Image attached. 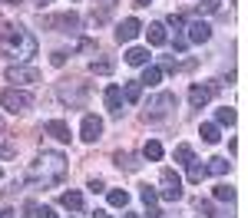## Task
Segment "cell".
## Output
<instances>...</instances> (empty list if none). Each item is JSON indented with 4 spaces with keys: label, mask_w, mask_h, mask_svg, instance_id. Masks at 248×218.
<instances>
[{
    "label": "cell",
    "mask_w": 248,
    "mask_h": 218,
    "mask_svg": "<svg viewBox=\"0 0 248 218\" xmlns=\"http://www.w3.org/2000/svg\"><path fill=\"white\" fill-rule=\"evenodd\" d=\"M0 53L10 59H17V63H27V59L37 57V37L27 30V27H3L0 30Z\"/></svg>",
    "instance_id": "cell-1"
},
{
    "label": "cell",
    "mask_w": 248,
    "mask_h": 218,
    "mask_svg": "<svg viewBox=\"0 0 248 218\" xmlns=\"http://www.w3.org/2000/svg\"><path fill=\"white\" fill-rule=\"evenodd\" d=\"M66 178V159L60 152H40L30 169H27V182L30 185H57Z\"/></svg>",
    "instance_id": "cell-2"
},
{
    "label": "cell",
    "mask_w": 248,
    "mask_h": 218,
    "mask_svg": "<svg viewBox=\"0 0 248 218\" xmlns=\"http://www.w3.org/2000/svg\"><path fill=\"white\" fill-rule=\"evenodd\" d=\"M0 106H3L7 113H14V116H17V113H30V109H33V96H30L27 89H17V86H14V89H3V93H0Z\"/></svg>",
    "instance_id": "cell-3"
},
{
    "label": "cell",
    "mask_w": 248,
    "mask_h": 218,
    "mask_svg": "<svg viewBox=\"0 0 248 218\" xmlns=\"http://www.w3.org/2000/svg\"><path fill=\"white\" fill-rule=\"evenodd\" d=\"M57 93H60V99H63L66 106L79 109V106L86 102V83H79V79H63Z\"/></svg>",
    "instance_id": "cell-4"
},
{
    "label": "cell",
    "mask_w": 248,
    "mask_h": 218,
    "mask_svg": "<svg viewBox=\"0 0 248 218\" xmlns=\"http://www.w3.org/2000/svg\"><path fill=\"white\" fill-rule=\"evenodd\" d=\"M172 109H175V96L172 93H159V96L149 102V109H146V122H162L166 116H172Z\"/></svg>",
    "instance_id": "cell-5"
},
{
    "label": "cell",
    "mask_w": 248,
    "mask_h": 218,
    "mask_svg": "<svg viewBox=\"0 0 248 218\" xmlns=\"http://www.w3.org/2000/svg\"><path fill=\"white\" fill-rule=\"evenodd\" d=\"M162 189H159V195L166 198V202H179L182 198V178L175 175V169H162Z\"/></svg>",
    "instance_id": "cell-6"
},
{
    "label": "cell",
    "mask_w": 248,
    "mask_h": 218,
    "mask_svg": "<svg viewBox=\"0 0 248 218\" xmlns=\"http://www.w3.org/2000/svg\"><path fill=\"white\" fill-rule=\"evenodd\" d=\"M7 79L10 83H20V86H30V83H40V70L17 63V66H7Z\"/></svg>",
    "instance_id": "cell-7"
},
{
    "label": "cell",
    "mask_w": 248,
    "mask_h": 218,
    "mask_svg": "<svg viewBox=\"0 0 248 218\" xmlns=\"http://www.w3.org/2000/svg\"><path fill=\"white\" fill-rule=\"evenodd\" d=\"M215 93H218V83H209V86H199V83H195V86L189 89V106L192 109H202V106L212 102Z\"/></svg>",
    "instance_id": "cell-8"
},
{
    "label": "cell",
    "mask_w": 248,
    "mask_h": 218,
    "mask_svg": "<svg viewBox=\"0 0 248 218\" xmlns=\"http://www.w3.org/2000/svg\"><path fill=\"white\" fill-rule=\"evenodd\" d=\"M43 27L46 30H63V33H73L79 27L77 14H57V17H43Z\"/></svg>",
    "instance_id": "cell-9"
},
{
    "label": "cell",
    "mask_w": 248,
    "mask_h": 218,
    "mask_svg": "<svg viewBox=\"0 0 248 218\" xmlns=\"http://www.w3.org/2000/svg\"><path fill=\"white\" fill-rule=\"evenodd\" d=\"M99 136H103V119H99V116H83L79 139H83V142H96Z\"/></svg>",
    "instance_id": "cell-10"
},
{
    "label": "cell",
    "mask_w": 248,
    "mask_h": 218,
    "mask_svg": "<svg viewBox=\"0 0 248 218\" xmlns=\"http://www.w3.org/2000/svg\"><path fill=\"white\" fill-rule=\"evenodd\" d=\"M139 30H142V23H139L136 17H126L119 27H116V40H119V43H129V40L139 37Z\"/></svg>",
    "instance_id": "cell-11"
},
{
    "label": "cell",
    "mask_w": 248,
    "mask_h": 218,
    "mask_svg": "<svg viewBox=\"0 0 248 218\" xmlns=\"http://www.w3.org/2000/svg\"><path fill=\"white\" fill-rule=\"evenodd\" d=\"M186 30H189V33H186V40H189V43H205V40L212 37V27L205 23V20H192Z\"/></svg>",
    "instance_id": "cell-12"
},
{
    "label": "cell",
    "mask_w": 248,
    "mask_h": 218,
    "mask_svg": "<svg viewBox=\"0 0 248 218\" xmlns=\"http://www.w3.org/2000/svg\"><path fill=\"white\" fill-rule=\"evenodd\" d=\"M103 99H106V109H109L113 116H119V113H123V89H119V86H106Z\"/></svg>",
    "instance_id": "cell-13"
},
{
    "label": "cell",
    "mask_w": 248,
    "mask_h": 218,
    "mask_svg": "<svg viewBox=\"0 0 248 218\" xmlns=\"http://www.w3.org/2000/svg\"><path fill=\"white\" fill-rule=\"evenodd\" d=\"M146 37H149V43H153V46H166V43H169L166 23H149V27H146Z\"/></svg>",
    "instance_id": "cell-14"
},
{
    "label": "cell",
    "mask_w": 248,
    "mask_h": 218,
    "mask_svg": "<svg viewBox=\"0 0 248 218\" xmlns=\"http://www.w3.org/2000/svg\"><path fill=\"white\" fill-rule=\"evenodd\" d=\"M60 205L70 208V212H83V192H77V189L63 192V195H60Z\"/></svg>",
    "instance_id": "cell-15"
},
{
    "label": "cell",
    "mask_w": 248,
    "mask_h": 218,
    "mask_svg": "<svg viewBox=\"0 0 248 218\" xmlns=\"http://www.w3.org/2000/svg\"><path fill=\"white\" fill-rule=\"evenodd\" d=\"M46 132L53 139H60V142H70V126H66L63 119H50V122H46Z\"/></svg>",
    "instance_id": "cell-16"
},
{
    "label": "cell",
    "mask_w": 248,
    "mask_h": 218,
    "mask_svg": "<svg viewBox=\"0 0 248 218\" xmlns=\"http://www.w3.org/2000/svg\"><path fill=\"white\" fill-rule=\"evenodd\" d=\"M126 63H129V66H146V63H149V50L129 46V50H126Z\"/></svg>",
    "instance_id": "cell-17"
},
{
    "label": "cell",
    "mask_w": 248,
    "mask_h": 218,
    "mask_svg": "<svg viewBox=\"0 0 248 218\" xmlns=\"http://www.w3.org/2000/svg\"><path fill=\"white\" fill-rule=\"evenodd\" d=\"M116 165L119 169H126V172H136L139 169V156H133V152H116Z\"/></svg>",
    "instance_id": "cell-18"
},
{
    "label": "cell",
    "mask_w": 248,
    "mask_h": 218,
    "mask_svg": "<svg viewBox=\"0 0 248 218\" xmlns=\"http://www.w3.org/2000/svg\"><path fill=\"white\" fill-rule=\"evenodd\" d=\"M205 175H209L205 162H195V159H192V162H189V182H192V185H199V182H202Z\"/></svg>",
    "instance_id": "cell-19"
},
{
    "label": "cell",
    "mask_w": 248,
    "mask_h": 218,
    "mask_svg": "<svg viewBox=\"0 0 248 218\" xmlns=\"http://www.w3.org/2000/svg\"><path fill=\"white\" fill-rule=\"evenodd\" d=\"M205 169H209L212 175H225V172L232 169V162H229V159H222V156H215V159H209V165H205Z\"/></svg>",
    "instance_id": "cell-20"
},
{
    "label": "cell",
    "mask_w": 248,
    "mask_h": 218,
    "mask_svg": "<svg viewBox=\"0 0 248 218\" xmlns=\"http://www.w3.org/2000/svg\"><path fill=\"white\" fill-rule=\"evenodd\" d=\"M123 96H126V102H139V96H142V83L139 79H133V83H126V89H123Z\"/></svg>",
    "instance_id": "cell-21"
},
{
    "label": "cell",
    "mask_w": 248,
    "mask_h": 218,
    "mask_svg": "<svg viewBox=\"0 0 248 218\" xmlns=\"http://www.w3.org/2000/svg\"><path fill=\"white\" fill-rule=\"evenodd\" d=\"M113 59H93V63H90V73H96V76H109V73H113Z\"/></svg>",
    "instance_id": "cell-22"
},
{
    "label": "cell",
    "mask_w": 248,
    "mask_h": 218,
    "mask_svg": "<svg viewBox=\"0 0 248 218\" xmlns=\"http://www.w3.org/2000/svg\"><path fill=\"white\" fill-rule=\"evenodd\" d=\"M109 205L126 208V205H129V192H126V189H113V192H109Z\"/></svg>",
    "instance_id": "cell-23"
},
{
    "label": "cell",
    "mask_w": 248,
    "mask_h": 218,
    "mask_svg": "<svg viewBox=\"0 0 248 218\" xmlns=\"http://www.w3.org/2000/svg\"><path fill=\"white\" fill-rule=\"evenodd\" d=\"M159 79H162V70H159V66H146V73H142L139 83H142V86H155Z\"/></svg>",
    "instance_id": "cell-24"
},
{
    "label": "cell",
    "mask_w": 248,
    "mask_h": 218,
    "mask_svg": "<svg viewBox=\"0 0 248 218\" xmlns=\"http://www.w3.org/2000/svg\"><path fill=\"white\" fill-rule=\"evenodd\" d=\"M199 136L205 139V142H218V126H215V122H202V129H199Z\"/></svg>",
    "instance_id": "cell-25"
},
{
    "label": "cell",
    "mask_w": 248,
    "mask_h": 218,
    "mask_svg": "<svg viewBox=\"0 0 248 218\" xmlns=\"http://www.w3.org/2000/svg\"><path fill=\"white\" fill-rule=\"evenodd\" d=\"M142 156L149 159V162H159V159H162V145H159V142H146V149H142Z\"/></svg>",
    "instance_id": "cell-26"
},
{
    "label": "cell",
    "mask_w": 248,
    "mask_h": 218,
    "mask_svg": "<svg viewBox=\"0 0 248 218\" xmlns=\"http://www.w3.org/2000/svg\"><path fill=\"white\" fill-rule=\"evenodd\" d=\"M175 162H179V165H189L192 162V145H186V142L175 145Z\"/></svg>",
    "instance_id": "cell-27"
},
{
    "label": "cell",
    "mask_w": 248,
    "mask_h": 218,
    "mask_svg": "<svg viewBox=\"0 0 248 218\" xmlns=\"http://www.w3.org/2000/svg\"><path fill=\"white\" fill-rule=\"evenodd\" d=\"M215 198H218V202H235V189L222 182V185H215Z\"/></svg>",
    "instance_id": "cell-28"
},
{
    "label": "cell",
    "mask_w": 248,
    "mask_h": 218,
    "mask_svg": "<svg viewBox=\"0 0 248 218\" xmlns=\"http://www.w3.org/2000/svg\"><path fill=\"white\" fill-rule=\"evenodd\" d=\"M215 119H218V126H235V109H229V106H225V109H218V113H215Z\"/></svg>",
    "instance_id": "cell-29"
},
{
    "label": "cell",
    "mask_w": 248,
    "mask_h": 218,
    "mask_svg": "<svg viewBox=\"0 0 248 218\" xmlns=\"http://www.w3.org/2000/svg\"><path fill=\"white\" fill-rule=\"evenodd\" d=\"M96 3L103 7V10L96 14V20H106V17H109V14H113V10H116V3H119V0H96Z\"/></svg>",
    "instance_id": "cell-30"
},
{
    "label": "cell",
    "mask_w": 248,
    "mask_h": 218,
    "mask_svg": "<svg viewBox=\"0 0 248 218\" xmlns=\"http://www.w3.org/2000/svg\"><path fill=\"white\" fill-rule=\"evenodd\" d=\"M139 195H142V202H146V205H149V208H153V205H155V198H159V192H155V189H149V185H146V189H142V192H139Z\"/></svg>",
    "instance_id": "cell-31"
},
{
    "label": "cell",
    "mask_w": 248,
    "mask_h": 218,
    "mask_svg": "<svg viewBox=\"0 0 248 218\" xmlns=\"http://www.w3.org/2000/svg\"><path fill=\"white\" fill-rule=\"evenodd\" d=\"M222 7V0H199V10H205V14H215Z\"/></svg>",
    "instance_id": "cell-32"
},
{
    "label": "cell",
    "mask_w": 248,
    "mask_h": 218,
    "mask_svg": "<svg viewBox=\"0 0 248 218\" xmlns=\"http://www.w3.org/2000/svg\"><path fill=\"white\" fill-rule=\"evenodd\" d=\"M33 212H37V218H57V212H53L50 205H37Z\"/></svg>",
    "instance_id": "cell-33"
},
{
    "label": "cell",
    "mask_w": 248,
    "mask_h": 218,
    "mask_svg": "<svg viewBox=\"0 0 248 218\" xmlns=\"http://www.w3.org/2000/svg\"><path fill=\"white\" fill-rule=\"evenodd\" d=\"M169 27H175V30H186V17H182V14H172V17H169Z\"/></svg>",
    "instance_id": "cell-34"
},
{
    "label": "cell",
    "mask_w": 248,
    "mask_h": 218,
    "mask_svg": "<svg viewBox=\"0 0 248 218\" xmlns=\"http://www.w3.org/2000/svg\"><path fill=\"white\" fill-rule=\"evenodd\" d=\"M50 63H53V66H63V63H66V53H63V50H57V53L50 57Z\"/></svg>",
    "instance_id": "cell-35"
},
{
    "label": "cell",
    "mask_w": 248,
    "mask_h": 218,
    "mask_svg": "<svg viewBox=\"0 0 248 218\" xmlns=\"http://www.w3.org/2000/svg\"><path fill=\"white\" fill-rule=\"evenodd\" d=\"M199 212H205V215H215V205H212V202H199Z\"/></svg>",
    "instance_id": "cell-36"
},
{
    "label": "cell",
    "mask_w": 248,
    "mask_h": 218,
    "mask_svg": "<svg viewBox=\"0 0 248 218\" xmlns=\"http://www.w3.org/2000/svg\"><path fill=\"white\" fill-rule=\"evenodd\" d=\"M186 46H189V40L182 37V33H179V37H175V50H179V53H182V50H186Z\"/></svg>",
    "instance_id": "cell-37"
},
{
    "label": "cell",
    "mask_w": 248,
    "mask_h": 218,
    "mask_svg": "<svg viewBox=\"0 0 248 218\" xmlns=\"http://www.w3.org/2000/svg\"><path fill=\"white\" fill-rule=\"evenodd\" d=\"M90 189L93 192H103V178H90Z\"/></svg>",
    "instance_id": "cell-38"
},
{
    "label": "cell",
    "mask_w": 248,
    "mask_h": 218,
    "mask_svg": "<svg viewBox=\"0 0 248 218\" xmlns=\"http://www.w3.org/2000/svg\"><path fill=\"white\" fill-rule=\"evenodd\" d=\"M0 218H17V212H14V208H3V212H0Z\"/></svg>",
    "instance_id": "cell-39"
},
{
    "label": "cell",
    "mask_w": 248,
    "mask_h": 218,
    "mask_svg": "<svg viewBox=\"0 0 248 218\" xmlns=\"http://www.w3.org/2000/svg\"><path fill=\"white\" fill-rule=\"evenodd\" d=\"M33 3H37V7H46V3H53V0H33Z\"/></svg>",
    "instance_id": "cell-40"
},
{
    "label": "cell",
    "mask_w": 248,
    "mask_h": 218,
    "mask_svg": "<svg viewBox=\"0 0 248 218\" xmlns=\"http://www.w3.org/2000/svg\"><path fill=\"white\" fill-rule=\"evenodd\" d=\"M136 3H139V7H149V3H153V0H136Z\"/></svg>",
    "instance_id": "cell-41"
},
{
    "label": "cell",
    "mask_w": 248,
    "mask_h": 218,
    "mask_svg": "<svg viewBox=\"0 0 248 218\" xmlns=\"http://www.w3.org/2000/svg\"><path fill=\"white\" fill-rule=\"evenodd\" d=\"M96 215H99V218H109V215H106V212H96Z\"/></svg>",
    "instance_id": "cell-42"
},
{
    "label": "cell",
    "mask_w": 248,
    "mask_h": 218,
    "mask_svg": "<svg viewBox=\"0 0 248 218\" xmlns=\"http://www.w3.org/2000/svg\"><path fill=\"white\" fill-rule=\"evenodd\" d=\"M126 218H139V215H136V212H129V215H126Z\"/></svg>",
    "instance_id": "cell-43"
},
{
    "label": "cell",
    "mask_w": 248,
    "mask_h": 218,
    "mask_svg": "<svg viewBox=\"0 0 248 218\" xmlns=\"http://www.w3.org/2000/svg\"><path fill=\"white\" fill-rule=\"evenodd\" d=\"M3 3H20V0H3Z\"/></svg>",
    "instance_id": "cell-44"
},
{
    "label": "cell",
    "mask_w": 248,
    "mask_h": 218,
    "mask_svg": "<svg viewBox=\"0 0 248 218\" xmlns=\"http://www.w3.org/2000/svg\"><path fill=\"white\" fill-rule=\"evenodd\" d=\"M0 136H3V122H0Z\"/></svg>",
    "instance_id": "cell-45"
},
{
    "label": "cell",
    "mask_w": 248,
    "mask_h": 218,
    "mask_svg": "<svg viewBox=\"0 0 248 218\" xmlns=\"http://www.w3.org/2000/svg\"><path fill=\"white\" fill-rule=\"evenodd\" d=\"M0 175H3V172H0Z\"/></svg>",
    "instance_id": "cell-46"
}]
</instances>
